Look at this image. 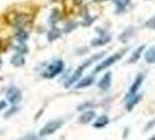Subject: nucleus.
<instances>
[{
  "label": "nucleus",
  "mask_w": 155,
  "mask_h": 140,
  "mask_svg": "<svg viewBox=\"0 0 155 140\" xmlns=\"http://www.w3.org/2000/svg\"><path fill=\"white\" fill-rule=\"evenodd\" d=\"M104 55V53H101V54H99V55H96V56H93L92 59H90V60H88L85 63H83L80 67H78L77 68V70L71 75V77L69 78V80L67 81V83H65V88H70L71 85H74L77 81L80 80V76H82V74H83V71H84V69L88 67V65H90L92 62L95 60H97V59H100L101 56Z\"/></svg>",
  "instance_id": "obj_1"
},
{
  "label": "nucleus",
  "mask_w": 155,
  "mask_h": 140,
  "mask_svg": "<svg viewBox=\"0 0 155 140\" xmlns=\"http://www.w3.org/2000/svg\"><path fill=\"white\" fill-rule=\"evenodd\" d=\"M146 26H148V27H151V28H154V29H155V17H153L151 20L147 21Z\"/></svg>",
  "instance_id": "obj_21"
},
{
  "label": "nucleus",
  "mask_w": 155,
  "mask_h": 140,
  "mask_svg": "<svg viewBox=\"0 0 155 140\" xmlns=\"http://www.w3.org/2000/svg\"><path fill=\"white\" fill-rule=\"evenodd\" d=\"M145 50V44H142V46H140L138 49H136L135 52L133 53V55L131 56V59H130V63H134V62H136V61L140 59V55H141V53Z\"/></svg>",
  "instance_id": "obj_17"
},
{
  "label": "nucleus",
  "mask_w": 155,
  "mask_h": 140,
  "mask_svg": "<svg viewBox=\"0 0 155 140\" xmlns=\"http://www.w3.org/2000/svg\"><path fill=\"white\" fill-rule=\"evenodd\" d=\"M0 64H1V62H0Z\"/></svg>",
  "instance_id": "obj_27"
},
{
  "label": "nucleus",
  "mask_w": 155,
  "mask_h": 140,
  "mask_svg": "<svg viewBox=\"0 0 155 140\" xmlns=\"http://www.w3.org/2000/svg\"><path fill=\"white\" fill-rule=\"evenodd\" d=\"M109 121H110V120H109V117H106V116H100V117L95 121L93 127H95V128H103V127H105V126L109 124Z\"/></svg>",
  "instance_id": "obj_12"
},
{
  "label": "nucleus",
  "mask_w": 155,
  "mask_h": 140,
  "mask_svg": "<svg viewBox=\"0 0 155 140\" xmlns=\"http://www.w3.org/2000/svg\"><path fill=\"white\" fill-rule=\"evenodd\" d=\"M142 82H143V75L140 74V75L136 76L134 83L131 85V88H130V90H128V92H127V95H126V100L131 99L132 97L135 96L136 92H138V90H139V88H140L141 84H142Z\"/></svg>",
  "instance_id": "obj_6"
},
{
  "label": "nucleus",
  "mask_w": 155,
  "mask_h": 140,
  "mask_svg": "<svg viewBox=\"0 0 155 140\" xmlns=\"http://www.w3.org/2000/svg\"><path fill=\"white\" fill-rule=\"evenodd\" d=\"M64 69V63L62 60H55L53 61L48 67L47 69L42 73V76L44 78H54L56 77L57 75H59Z\"/></svg>",
  "instance_id": "obj_2"
},
{
  "label": "nucleus",
  "mask_w": 155,
  "mask_h": 140,
  "mask_svg": "<svg viewBox=\"0 0 155 140\" xmlns=\"http://www.w3.org/2000/svg\"><path fill=\"white\" fill-rule=\"evenodd\" d=\"M30 20H32V18H30L29 15H27V14H18V15L15 17L14 25H17V26H25V25H27Z\"/></svg>",
  "instance_id": "obj_10"
},
{
  "label": "nucleus",
  "mask_w": 155,
  "mask_h": 140,
  "mask_svg": "<svg viewBox=\"0 0 155 140\" xmlns=\"http://www.w3.org/2000/svg\"><path fill=\"white\" fill-rule=\"evenodd\" d=\"M62 125H63V120L62 119H55V120L49 121V123H47V124L40 130L39 137L43 138V137H48V136L55 133Z\"/></svg>",
  "instance_id": "obj_3"
},
{
  "label": "nucleus",
  "mask_w": 155,
  "mask_h": 140,
  "mask_svg": "<svg viewBox=\"0 0 155 140\" xmlns=\"http://www.w3.org/2000/svg\"><path fill=\"white\" fill-rule=\"evenodd\" d=\"M20 140H40L35 134H27V136H25L23 138H21Z\"/></svg>",
  "instance_id": "obj_20"
},
{
  "label": "nucleus",
  "mask_w": 155,
  "mask_h": 140,
  "mask_svg": "<svg viewBox=\"0 0 155 140\" xmlns=\"http://www.w3.org/2000/svg\"><path fill=\"white\" fill-rule=\"evenodd\" d=\"M114 2H116L117 7L119 8L118 11L121 12L127 7V5L130 4V0H114Z\"/></svg>",
  "instance_id": "obj_18"
},
{
  "label": "nucleus",
  "mask_w": 155,
  "mask_h": 140,
  "mask_svg": "<svg viewBox=\"0 0 155 140\" xmlns=\"http://www.w3.org/2000/svg\"><path fill=\"white\" fill-rule=\"evenodd\" d=\"M61 36V30L56 28V27H53L50 30H49V33H48V40L50 41H55L56 39H58Z\"/></svg>",
  "instance_id": "obj_15"
},
{
  "label": "nucleus",
  "mask_w": 155,
  "mask_h": 140,
  "mask_svg": "<svg viewBox=\"0 0 155 140\" xmlns=\"http://www.w3.org/2000/svg\"><path fill=\"white\" fill-rule=\"evenodd\" d=\"M4 107H6V103L5 102H0V110L4 109Z\"/></svg>",
  "instance_id": "obj_23"
},
{
  "label": "nucleus",
  "mask_w": 155,
  "mask_h": 140,
  "mask_svg": "<svg viewBox=\"0 0 155 140\" xmlns=\"http://www.w3.org/2000/svg\"><path fill=\"white\" fill-rule=\"evenodd\" d=\"M6 98L11 104L15 105V104H18V103L21 102L22 94H21V91L17 86H11V88H8V90L6 92Z\"/></svg>",
  "instance_id": "obj_5"
},
{
  "label": "nucleus",
  "mask_w": 155,
  "mask_h": 140,
  "mask_svg": "<svg viewBox=\"0 0 155 140\" xmlns=\"http://www.w3.org/2000/svg\"><path fill=\"white\" fill-rule=\"evenodd\" d=\"M109 41H111V36H110V35H107V34H101L100 38L95 39V40L92 41V46H95V47L103 46V44H106Z\"/></svg>",
  "instance_id": "obj_11"
},
{
  "label": "nucleus",
  "mask_w": 155,
  "mask_h": 140,
  "mask_svg": "<svg viewBox=\"0 0 155 140\" xmlns=\"http://www.w3.org/2000/svg\"><path fill=\"white\" fill-rule=\"evenodd\" d=\"M95 83V78L92 76H86L84 78H80L78 81V83L75 84V89H83V88H88L90 85H92Z\"/></svg>",
  "instance_id": "obj_8"
},
{
  "label": "nucleus",
  "mask_w": 155,
  "mask_h": 140,
  "mask_svg": "<svg viewBox=\"0 0 155 140\" xmlns=\"http://www.w3.org/2000/svg\"><path fill=\"white\" fill-rule=\"evenodd\" d=\"M124 54H125V50H121V52H119V53H117V54H113L112 56H110V57L105 59L104 61H101V63H100V64H98L97 67H96L95 73H99V71H101V70H104V69L110 68L111 65H113V64L116 63L117 61L120 60V59L122 57V55H124Z\"/></svg>",
  "instance_id": "obj_4"
},
{
  "label": "nucleus",
  "mask_w": 155,
  "mask_h": 140,
  "mask_svg": "<svg viewBox=\"0 0 155 140\" xmlns=\"http://www.w3.org/2000/svg\"><path fill=\"white\" fill-rule=\"evenodd\" d=\"M154 124H155V119H154V120H152V121H151V123H149V124L147 125V127H146V131H148V130H151V128L153 127V125H154Z\"/></svg>",
  "instance_id": "obj_22"
},
{
  "label": "nucleus",
  "mask_w": 155,
  "mask_h": 140,
  "mask_svg": "<svg viewBox=\"0 0 155 140\" xmlns=\"http://www.w3.org/2000/svg\"><path fill=\"white\" fill-rule=\"evenodd\" d=\"M141 99V96L140 95H135L134 97H132L131 99L126 100L127 102V104H126V109L128 110V111H132L133 110V107L135 106V104H138L139 102Z\"/></svg>",
  "instance_id": "obj_14"
},
{
  "label": "nucleus",
  "mask_w": 155,
  "mask_h": 140,
  "mask_svg": "<svg viewBox=\"0 0 155 140\" xmlns=\"http://www.w3.org/2000/svg\"><path fill=\"white\" fill-rule=\"evenodd\" d=\"M17 38H18V40L21 41V42H23L25 40H27V38H28V34L26 33V32H19L18 34H17Z\"/></svg>",
  "instance_id": "obj_19"
},
{
  "label": "nucleus",
  "mask_w": 155,
  "mask_h": 140,
  "mask_svg": "<svg viewBox=\"0 0 155 140\" xmlns=\"http://www.w3.org/2000/svg\"><path fill=\"white\" fill-rule=\"evenodd\" d=\"M11 63L15 67H20V65H23L25 64V57L21 55V54H17L14 55L12 59H11Z\"/></svg>",
  "instance_id": "obj_16"
},
{
  "label": "nucleus",
  "mask_w": 155,
  "mask_h": 140,
  "mask_svg": "<svg viewBox=\"0 0 155 140\" xmlns=\"http://www.w3.org/2000/svg\"><path fill=\"white\" fill-rule=\"evenodd\" d=\"M145 60H146L147 63H155V46L151 47L145 53Z\"/></svg>",
  "instance_id": "obj_13"
},
{
  "label": "nucleus",
  "mask_w": 155,
  "mask_h": 140,
  "mask_svg": "<svg viewBox=\"0 0 155 140\" xmlns=\"http://www.w3.org/2000/svg\"><path fill=\"white\" fill-rule=\"evenodd\" d=\"M96 1H103V0H96Z\"/></svg>",
  "instance_id": "obj_26"
},
{
  "label": "nucleus",
  "mask_w": 155,
  "mask_h": 140,
  "mask_svg": "<svg viewBox=\"0 0 155 140\" xmlns=\"http://www.w3.org/2000/svg\"><path fill=\"white\" fill-rule=\"evenodd\" d=\"M111 77H112V74H111V71H109V73H106L101 78L100 81L98 82V88L100 89V90H103V91H106V90H109L110 88H111Z\"/></svg>",
  "instance_id": "obj_7"
},
{
  "label": "nucleus",
  "mask_w": 155,
  "mask_h": 140,
  "mask_svg": "<svg viewBox=\"0 0 155 140\" xmlns=\"http://www.w3.org/2000/svg\"><path fill=\"white\" fill-rule=\"evenodd\" d=\"M149 140H155V137H153V138H151Z\"/></svg>",
  "instance_id": "obj_24"
},
{
  "label": "nucleus",
  "mask_w": 155,
  "mask_h": 140,
  "mask_svg": "<svg viewBox=\"0 0 155 140\" xmlns=\"http://www.w3.org/2000/svg\"><path fill=\"white\" fill-rule=\"evenodd\" d=\"M74 2H75V4H77V2H78V0H75V1H74Z\"/></svg>",
  "instance_id": "obj_25"
},
{
  "label": "nucleus",
  "mask_w": 155,
  "mask_h": 140,
  "mask_svg": "<svg viewBox=\"0 0 155 140\" xmlns=\"http://www.w3.org/2000/svg\"><path fill=\"white\" fill-rule=\"evenodd\" d=\"M95 118H96V112H95V111H92V110H91V111L89 110V111L84 112V113L79 117V119L78 120H79V123H80V124H89L90 121H92Z\"/></svg>",
  "instance_id": "obj_9"
}]
</instances>
